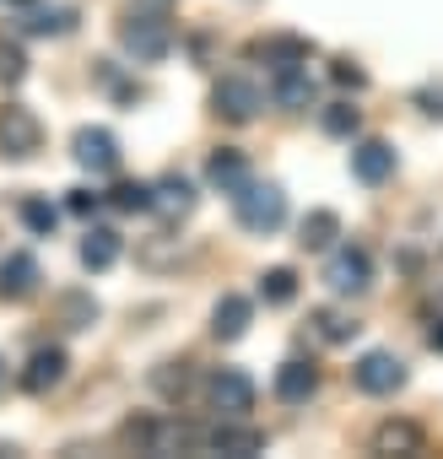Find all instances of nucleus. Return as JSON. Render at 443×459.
Returning <instances> with one entry per match:
<instances>
[{"mask_svg": "<svg viewBox=\"0 0 443 459\" xmlns=\"http://www.w3.org/2000/svg\"><path fill=\"white\" fill-rule=\"evenodd\" d=\"M233 205H239V227H244V233H276V227L287 221V195L276 184H260V178H249L233 195Z\"/></svg>", "mask_w": 443, "mask_h": 459, "instance_id": "f257e3e1", "label": "nucleus"}, {"mask_svg": "<svg viewBox=\"0 0 443 459\" xmlns=\"http://www.w3.org/2000/svg\"><path fill=\"white\" fill-rule=\"evenodd\" d=\"M39 146H44V125H39L33 108H22V103H6V108H0V157L22 162V157H33Z\"/></svg>", "mask_w": 443, "mask_h": 459, "instance_id": "f03ea898", "label": "nucleus"}, {"mask_svg": "<svg viewBox=\"0 0 443 459\" xmlns=\"http://www.w3.org/2000/svg\"><path fill=\"white\" fill-rule=\"evenodd\" d=\"M119 44H125L135 60H162V55L173 49V28H168L162 12H141V17H130V22L119 28Z\"/></svg>", "mask_w": 443, "mask_h": 459, "instance_id": "7ed1b4c3", "label": "nucleus"}, {"mask_svg": "<svg viewBox=\"0 0 443 459\" xmlns=\"http://www.w3.org/2000/svg\"><path fill=\"white\" fill-rule=\"evenodd\" d=\"M368 276H373V260H368V249H330V260H325V287L335 292V298H357V292H368Z\"/></svg>", "mask_w": 443, "mask_h": 459, "instance_id": "20e7f679", "label": "nucleus"}, {"mask_svg": "<svg viewBox=\"0 0 443 459\" xmlns=\"http://www.w3.org/2000/svg\"><path fill=\"white\" fill-rule=\"evenodd\" d=\"M260 87L249 82V76H222L216 82V92H211V108L222 114V119H233V125H249L255 114H260Z\"/></svg>", "mask_w": 443, "mask_h": 459, "instance_id": "39448f33", "label": "nucleus"}, {"mask_svg": "<svg viewBox=\"0 0 443 459\" xmlns=\"http://www.w3.org/2000/svg\"><path fill=\"white\" fill-rule=\"evenodd\" d=\"M71 152H76V162H82L87 173H98V178L119 168V135L103 130V125H82L76 141H71Z\"/></svg>", "mask_w": 443, "mask_h": 459, "instance_id": "423d86ee", "label": "nucleus"}, {"mask_svg": "<svg viewBox=\"0 0 443 459\" xmlns=\"http://www.w3.org/2000/svg\"><path fill=\"white\" fill-rule=\"evenodd\" d=\"M211 405H216L222 416H249V405H255L249 373H239V368H216V373H211Z\"/></svg>", "mask_w": 443, "mask_h": 459, "instance_id": "0eeeda50", "label": "nucleus"}, {"mask_svg": "<svg viewBox=\"0 0 443 459\" xmlns=\"http://www.w3.org/2000/svg\"><path fill=\"white\" fill-rule=\"evenodd\" d=\"M400 384H405V362L395 351H368L357 362V389L362 394H395Z\"/></svg>", "mask_w": 443, "mask_h": 459, "instance_id": "6e6552de", "label": "nucleus"}, {"mask_svg": "<svg viewBox=\"0 0 443 459\" xmlns=\"http://www.w3.org/2000/svg\"><path fill=\"white\" fill-rule=\"evenodd\" d=\"M65 368H71V357H65L60 346H39V351L28 357V368H22V389H28V394H49V389L65 378Z\"/></svg>", "mask_w": 443, "mask_h": 459, "instance_id": "1a4fd4ad", "label": "nucleus"}, {"mask_svg": "<svg viewBox=\"0 0 443 459\" xmlns=\"http://www.w3.org/2000/svg\"><path fill=\"white\" fill-rule=\"evenodd\" d=\"M39 292V260L33 255H6L0 260V303H22Z\"/></svg>", "mask_w": 443, "mask_h": 459, "instance_id": "9d476101", "label": "nucleus"}, {"mask_svg": "<svg viewBox=\"0 0 443 459\" xmlns=\"http://www.w3.org/2000/svg\"><path fill=\"white\" fill-rule=\"evenodd\" d=\"M395 173V146L389 141H357L352 146V178L357 184H384Z\"/></svg>", "mask_w": 443, "mask_h": 459, "instance_id": "9b49d317", "label": "nucleus"}, {"mask_svg": "<svg viewBox=\"0 0 443 459\" xmlns=\"http://www.w3.org/2000/svg\"><path fill=\"white\" fill-rule=\"evenodd\" d=\"M205 178H211V189H222V195H239L255 173H249V157L244 152H233V146H222V152H211V162H205Z\"/></svg>", "mask_w": 443, "mask_h": 459, "instance_id": "f8f14e48", "label": "nucleus"}, {"mask_svg": "<svg viewBox=\"0 0 443 459\" xmlns=\"http://www.w3.org/2000/svg\"><path fill=\"white\" fill-rule=\"evenodd\" d=\"M249 319H255V303L239 298V292H228V298L211 308V335H216V341H239V335L249 330Z\"/></svg>", "mask_w": 443, "mask_h": 459, "instance_id": "ddd939ff", "label": "nucleus"}, {"mask_svg": "<svg viewBox=\"0 0 443 459\" xmlns=\"http://www.w3.org/2000/svg\"><path fill=\"white\" fill-rule=\"evenodd\" d=\"M205 448H216V454H260V448H265V432L239 427V416H228L222 427L205 432Z\"/></svg>", "mask_w": 443, "mask_h": 459, "instance_id": "4468645a", "label": "nucleus"}, {"mask_svg": "<svg viewBox=\"0 0 443 459\" xmlns=\"http://www.w3.org/2000/svg\"><path fill=\"white\" fill-rule=\"evenodd\" d=\"M319 389V373H314V362H282L276 368V400H287V405H303L308 394Z\"/></svg>", "mask_w": 443, "mask_h": 459, "instance_id": "2eb2a0df", "label": "nucleus"}, {"mask_svg": "<svg viewBox=\"0 0 443 459\" xmlns=\"http://www.w3.org/2000/svg\"><path fill=\"white\" fill-rule=\"evenodd\" d=\"M152 211H162V216H189V211H195V184L178 178V173L157 178V184H152Z\"/></svg>", "mask_w": 443, "mask_h": 459, "instance_id": "dca6fc26", "label": "nucleus"}, {"mask_svg": "<svg viewBox=\"0 0 443 459\" xmlns=\"http://www.w3.org/2000/svg\"><path fill=\"white\" fill-rule=\"evenodd\" d=\"M119 260V233L114 227H92V233L82 238V265L87 271H109Z\"/></svg>", "mask_w": 443, "mask_h": 459, "instance_id": "f3484780", "label": "nucleus"}, {"mask_svg": "<svg viewBox=\"0 0 443 459\" xmlns=\"http://www.w3.org/2000/svg\"><path fill=\"white\" fill-rule=\"evenodd\" d=\"M373 454H421V432L411 421H384L373 432Z\"/></svg>", "mask_w": 443, "mask_h": 459, "instance_id": "a211bd4d", "label": "nucleus"}, {"mask_svg": "<svg viewBox=\"0 0 443 459\" xmlns=\"http://www.w3.org/2000/svg\"><path fill=\"white\" fill-rule=\"evenodd\" d=\"M298 233H303V238H298L303 249H330V244L341 238V216H335V211H308Z\"/></svg>", "mask_w": 443, "mask_h": 459, "instance_id": "6ab92c4d", "label": "nucleus"}, {"mask_svg": "<svg viewBox=\"0 0 443 459\" xmlns=\"http://www.w3.org/2000/svg\"><path fill=\"white\" fill-rule=\"evenodd\" d=\"M276 103L282 108H308L314 103V82L292 65V71H276Z\"/></svg>", "mask_w": 443, "mask_h": 459, "instance_id": "aec40b11", "label": "nucleus"}, {"mask_svg": "<svg viewBox=\"0 0 443 459\" xmlns=\"http://www.w3.org/2000/svg\"><path fill=\"white\" fill-rule=\"evenodd\" d=\"M260 298H265L271 308H287V303L298 298V271H287V265L265 271V276H260Z\"/></svg>", "mask_w": 443, "mask_h": 459, "instance_id": "412c9836", "label": "nucleus"}, {"mask_svg": "<svg viewBox=\"0 0 443 459\" xmlns=\"http://www.w3.org/2000/svg\"><path fill=\"white\" fill-rule=\"evenodd\" d=\"M308 325H314V335H319V341H330V346H341V341H352V335H357V319H352V314H341V308H319Z\"/></svg>", "mask_w": 443, "mask_h": 459, "instance_id": "4be33fe9", "label": "nucleus"}, {"mask_svg": "<svg viewBox=\"0 0 443 459\" xmlns=\"http://www.w3.org/2000/svg\"><path fill=\"white\" fill-rule=\"evenodd\" d=\"M308 55H314V44H308V39H271V44H265V60H271L276 71L308 65Z\"/></svg>", "mask_w": 443, "mask_h": 459, "instance_id": "5701e85b", "label": "nucleus"}, {"mask_svg": "<svg viewBox=\"0 0 443 459\" xmlns=\"http://www.w3.org/2000/svg\"><path fill=\"white\" fill-rule=\"evenodd\" d=\"M28 33H33V39L71 33V12H65V6H33V12H28Z\"/></svg>", "mask_w": 443, "mask_h": 459, "instance_id": "b1692460", "label": "nucleus"}, {"mask_svg": "<svg viewBox=\"0 0 443 459\" xmlns=\"http://www.w3.org/2000/svg\"><path fill=\"white\" fill-rule=\"evenodd\" d=\"M152 384H157V394H168V400H178V394H189V384H195V373H189V362H162V368L152 373Z\"/></svg>", "mask_w": 443, "mask_h": 459, "instance_id": "393cba45", "label": "nucleus"}, {"mask_svg": "<svg viewBox=\"0 0 443 459\" xmlns=\"http://www.w3.org/2000/svg\"><path fill=\"white\" fill-rule=\"evenodd\" d=\"M60 319H65V330H92L98 303H92L87 292H71V298H60Z\"/></svg>", "mask_w": 443, "mask_h": 459, "instance_id": "a878e982", "label": "nucleus"}, {"mask_svg": "<svg viewBox=\"0 0 443 459\" xmlns=\"http://www.w3.org/2000/svg\"><path fill=\"white\" fill-rule=\"evenodd\" d=\"M22 76H28V55H22V44L0 33V82H6V87H17Z\"/></svg>", "mask_w": 443, "mask_h": 459, "instance_id": "bb28decb", "label": "nucleus"}, {"mask_svg": "<svg viewBox=\"0 0 443 459\" xmlns=\"http://www.w3.org/2000/svg\"><path fill=\"white\" fill-rule=\"evenodd\" d=\"M319 125H325V135H341V141H346V135H357L362 114H357L352 103H330V108L319 114Z\"/></svg>", "mask_w": 443, "mask_h": 459, "instance_id": "cd10ccee", "label": "nucleus"}, {"mask_svg": "<svg viewBox=\"0 0 443 459\" xmlns=\"http://www.w3.org/2000/svg\"><path fill=\"white\" fill-rule=\"evenodd\" d=\"M109 200H114L119 211H152V184H141V178H119Z\"/></svg>", "mask_w": 443, "mask_h": 459, "instance_id": "c85d7f7f", "label": "nucleus"}, {"mask_svg": "<svg viewBox=\"0 0 443 459\" xmlns=\"http://www.w3.org/2000/svg\"><path fill=\"white\" fill-rule=\"evenodd\" d=\"M22 221L33 227V233H55V221H60V211L44 200V195H28L22 200Z\"/></svg>", "mask_w": 443, "mask_h": 459, "instance_id": "c756f323", "label": "nucleus"}, {"mask_svg": "<svg viewBox=\"0 0 443 459\" xmlns=\"http://www.w3.org/2000/svg\"><path fill=\"white\" fill-rule=\"evenodd\" d=\"M119 443H125V448H146V454H152V448H157V421L130 416V421L119 427Z\"/></svg>", "mask_w": 443, "mask_h": 459, "instance_id": "7c9ffc66", "label": "nucleus"}, {"mask_svg": "<svg viewBox=\"0 0 443 459\" xmlns=\"http://www.w3.org/2000/svg\"><path fill=\"white\" fill-rule=\"evenodd\" d=\"M330 82H335V87H352V92H362V87H368V76H362L352 60H335V65H330Z\"/></svg>", "mask_w": 443, "mask_h": 459, "instance_id": "2f4dec72", "label": "nucleus"}, {"mask_svg": "<svg viewBox=\"0 0 443 459\" xmlns=\"http://www.w3.org/2000/svg\"><path fill=\"white\" fill-rule=\"evenodd\" d=\"M416 103H421L427 119H443V87H438V82H427V87L416 92Z\"/></svg>", "mask_w": 443, "mask_h": 459, "instance_id": "473e14b6", "label": "nucleus"}, {"mask_svg": "<svg viewBox=\"0 0 443 459\" xmlns=\"http://www.w3.org/2000/svg\"><path fill=\"white\" fill-rule=\"evenodd\" d=\"M65 205H71L76 216H92V211H98V195H92V189H71V200H65Z\"/></svg>", "mask_w": 443, "mask_h": 459, "instance_id": "72a5a7b5", "label": "nucleus"}, {"mask_svg": "<svg viewBox=\"0 0 443 459\" xmlns=\"http://www.w3.org/2000/svg\"><path fill=\"white\" fill-rule=\"evenodd\" d=\"M135 6H146V12H168L173 0H135Z\"/></svg>", "mask_w": 443, "mask_h": 459, "instance_id": "f704fd0d", "label": "nucleus"}, {"mask_svg": "<svg viewBox=\"0 0 443 459\" xmlns=\"http://www.w3.org/2000/svg\"><path fill=\"white\" fill-rule=\"evenodd\" d=\"M427 341H432V351H443V325H438V330H432Z\"/></svg>", "mask_w": 443, "mask_h": 459, "instance_id": "c9c22d12", "label": "nucleus"}, {"mask_svg": "<svg viewBox=\"0 0 443 459\" xmlns=\"http://www.w3.org/2000/svg\"><path fill=\"white\" fill-rule=\"evenodd\" d=\"M17 6H33V0H17Z\"/></svg>", "mask_w": 443, "mask_h": 459, "instance_id": "e433bc0d", "label": "nucleus"}, {"mask_svg": "<svg viewBox=\"0 0 443 459\" xmlns=\"http://www.w3.org/2000/svg\"><path fill=\"white\" fill-rule=\"evenodd\" d=\"M0 378H6V368H0Z\"/></svg>", "mask_w": 443, "mask_h": 459, "instance_id": "4c0bfd02", "label": "nucleus"}]
</instances>
